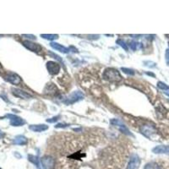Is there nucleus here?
<instances>
[{
  "label": "nucleus",
  "mask_w": 169,
  "mask_h": 169,
  "mask_svg": "<svg viewBox=\"0 0 169 169\" xmlns=\"http://www.w3.org/2000/svg\"><path fill=\"white\" fill-rule=\"evenodd\" d=\"M104 80H108L110 82H119L122 80V76L118 70L113 68H108L106 69L102 75Z\"/></svg>",
  "instance_id": "obj_1"
},
{
  "label": "nucleus",
  "mask_w": 169,
  "mask_h": 169,
  "mask_svg": "<svg viewBox=\"0 0 169 169\" xmlns=\"http://www.w3.org/2000/svg\"><path fill=\"white\" fill-rule=\"evenodd\" d=\"M84 95L83 92H81L80 90H75L74 92H72L68 96H66L64 100H63V102L65 103L66 105H71L74 104L77 102H79L80 100L84 98Z\"/></svg>",
  "instance_id": "obj_2"
},
{
  "label": "nucleus",
  "mask_w": 169,
  "mask_h": 169,
  "mask_svg": "<svg viewBox=\"0 0 169 169\" xmlns=\"http://www.w3.org/2000/svg\"><path fill=\"white\" fill-rule=\"evenodd\" d=\"M110 123H111V124L113 125V126L117 127V128H118V129L122 132V133H123L124 135H129V136L134 137L133 134H132L131 132L129 131V129L125 126V124H124V123H123L121 120L117 119V118H113V119H112V120H110Z\"/></svg>",
  "instance_id": "obj_3"
},
{
  "label": "nucleus",
  "mask_w": 169,
  "mask_h": 169,
  "mask_svg": "<svg viewBox=\"0 0 169 169\" xmlns=\"http://www.w3.org/2000/svg\"><path fill=\"white\" fill-rule=\"evenodd\" d=\"M43 169H53L56 166V160L51 156H45L41 159Z\"/></svg>",
  "instance_id": "obj_4"
},
{
  "label": "nucleus",
  "mask_w": 169,
  "mask_h": 169,
  "mask_svg": "<svg viewBox=\"0 0 169 169\" xmlns=\"http://www.w3.org/2000/svg\"><path fill=\"white\" fill-rule=\"evenodd\" d=\"M141 165V159L136 154H132L126 169H139Z\"/></svg>",
  "instance_id": "obj_5"
},
{
  "label": "nucleus",
  "mask_w": 169,
  "mask_h": 169,
  "mask_svg": "<svg viewBox=\"0 0 169 169\" xmlns=\"http://www.w3.org/2000/svg\"><path fill=\"white\" fill-rule=\"evenodd\" d=\"M47 69L49 74L52 75H58L60 71V65L57 62L49 61L47 63Z\"/></svg>",
  "instance_id": "obj_6"
},
{
  "label": "nucleus",
  "mask_w": 169,
  "mask_h": 169,
  "mask_svg": "<svg viewBox=\"0 0 169 169\" xmlns=\"http://www.w3.org/2000/svg\"><path fill=\"white\" fill-rule=\"evenodd\" d=\"M23 45L26 47L27 49L32 51L35 52H40L42 51V47L41 45H39L38 43L30 42V41H24Z\"/></svg>",
  "instance_id": "obj_7"
},
{
  "label": "nucleus",
  "mask_w": 169,
  "mask_h": 169,
  "mask_svg": "<svg viewBox=\"0 0 169 169\" xmlns=\"http://www.w3.org/2000/svg\"><path fill=\"white\" fill-rule=\"evenodd\" d=\"M7 117L10 119V124L12 126H22L23 124H25V120L23 118H21L20 117H18L16 115L14 114H8Z\"/></svg>",
  "instance_id": "obj_8"
},
{
  "label": "nucleus",
  "mask_w": 169,
  "mask_h": 169,
  "mask_svg": "<svg viewBox=\"0 0 169 169\" xmlns=\"http://www.w3.org/2000/svg\"><path fill=\"white\" fill-rule=\"evenodd\" d=\"M5 80L13 84H19L21 83V78L17 74L9 73L5 76Z\"/></svg>",
  "instance_id": "obj_9"
},
{
  "label": "nucleus",
  "mask_w": 169,
  "mask_h": 169,
  "mask_svg": "<svg viewBox=\"0 0 169 169\" xmlns=\"http://www.w3.org/2000/svg\"><path fill=\"white\" fill-rule=\"evenodd\" d=\"M50 46H51L52 48L55 49L56 51L63 52V53H69V52H70V48L64 47V46H62L61 44L57 43V42H51V43H50Z\"/></svg>",
  "instance_id": "obj_10"
},
{
  "label": "nucleus",
  "mask_w": 169,
  "mask_h": 169,
  "mask_svg": "<svg viewBox=\"0 0 169 169\" xmlns=\"http://www.w3.org/2000/svg\"><path fill=\"white\" fill-rule=\"evenodd\" d=\"M141 133L145 135V136L148 137V138H150L151 135L155 133V130H154V128L151 127L150 125H148V124H146V125H143V126L141 128Z\"/></svg>",
  "instance_id": "obj_11"
},
{
  "label": "nucleus",
  "mask_w": 169,
  "mask_h": 169,
  "mask_svg": "<svg viewBox=\"0 0 169 169\" xmlns=\"http://www.w3.org/2000/svg\"><path fill=\"white\" fill-rule=\"evenodd\" d=\"M12 91H13V94L15 96H18V97H20V98H24V99H30L31 98V95H30L27 92L25 91H23L19 89H14L13 88L12 89Z\"/></svg>",
  "instance_id": "obj_12"
},
{
  "label": "nucleus",
  "mask_w": 169,
  "mask_h": 169,
  "mask_svg": "<svg viewBox=\"0 0 169 169\" xmlns=\"http://www.w3.org/2000/svg\"><path fill=\"white\" fill-rule=\"evenodd\" d=\"M152 151L156 154H169V146H157Z\"/></svg>",
  "instance_id": "obj_13"
},
{
  "label": "nucleus",
  "mask_w": 169,
  "mask_h": 169,
  "mask_svg": "<svg viewBox=\"0 0 169 169\" xmlns=\"http://www.w3.org/2000/svg\"><path fill=\"white\" fill-rule=\"evenodd\" d=\"M29 129L33 132H43L47 130L48 126L46 124H32L29 126Z\"/></svg>",
  "instance_id": "obj_14"
},
{
  "label": "nucleus",
  "mask_w": 169,
  "mask_h": 169,
  "mask_svg": "<svg viewBox=\"0 0 169 169\" xmlns=\"http://www.w3.org/2000/svg\"><path fill=\"white\" fill-rule=\"evenodd\" d=\"M14 144L15 145H19V146H24V145H26L27 144V139L26 137L23 136V135H18L14 139Z\"/></svg>",
  "instance_id": "obj_15"
},
{
  "label": "nucleus",
  "mask_w": 169,
  "mask_h": 169,
  "mask_svg": "<svg viewBox=\"0 0 169 169\" xmlns=\"http://www.w3.org/2000/svg\"><path fill=\"white\" fill-rule=\"evenodd\" d=\"M144 169H162V168L156 162H149L145 166Z\"/></svg>",
  "instance_id": "obj_16"
},
{
  "label": "nucleus",
  "mask_w": 169,
  "mask_h": 169,
  "mask_svg": "<svg viewBox=\"0 0 169 169\" xmlns=\"http://www.w3.org/2000/svg\"><path fill=\"white\" fill-rule=\"evenodd\" d=\"M28 160L30 162H31L33 164H35L37 167L38 169H40V164H39V159L37 156L33 155H29L28 156Z\"/></svg>",
  "instance_id": "obj_17"
},
{
  "label": "nucleus",
  "mask_w": 169,
  "mask_h": 169,
  "mask_svg": "<svg viewBox=\"0 0 169 169\" xmlns=\"http://www.w3.org/2000/svg\"><path fill=\"white\" fill-rule=\"evenodd\" d=\"M41 37L42 38H44V39H46V40L52 41V40H55V39L58 37V35H54V34H50V35H48V34H42Z\"/></svg>",
  "instance_id": "obj_18"
},
{
  "label": "nucleus",
  "mask_w": 169,
  "mask_h": 169,
  "mask_svg": "<svg viewBox=\"0 0 169 169\" xmlns=\"http://www.w3.org/2000/svg\"><path fill=\"white\" fill-rule=\"evenodd\" d=\"M129 47H130V48H131L133 51H135L136 49H140V48H141V47H142V45H141V43H140V42H130V43H129Z\"/></svg>",
  "instance_id": "obj_19"
},
{
  "label": "nucleus",
  "mask_w": 169,
  "mask_h": 169,
  "mask_svg": "<svg viewBox=\"0 0 169 169\" xmlns=\"http://www.w3.org/2000/svg\"><path fill=\"white\" fill-rule=\"evenodd\" d=\"M117 44H118L120 47H122L125 51H128L129 50V47H128V45L126 44V42H123V40H121V39H118V40H117Z\"/></svg>",
  "instance_id": "obj_20"
},
{
  "label": "nucleus",
  "mask_w": 169,
  "mask_h": 169,
  "mask_svg": "<svg viewBox=\"0 0 169 169\" xmlns=\"http://www.w3.org/2000/svg\"><path fill=\"white\" fill-rule=\"evenodd\" d=\"M121 70H122L124 74H126V75H135V71L133 70H130V69H127V68H122Z\"/></svg>",
  "instance_id": "obj_21"
},
{
  "label": "nucleus",
  "mask_w": 169,
  "mask_h": 169,
  "mask_svg": "<svg viewBox=\"0 0 169 169\" xmlns=\"http://www.w3.org/2000/svg\"><path fill=\"white\" fill-rule=\"evenodd\" d=\"M158 87H159L160 89L162 90H168L169 89V86H168L167 84H164V83H162V82H158Z\"/></svg>",
  "instance_id": "obj_22"
},
{
  "label": "nucleus",
  "mask_w": 169,
  "mask_h": 169,
  "mask_svg": "<svg viewBox=\"0 0 169 169\" xmlns=\"http://www.w3.org/2000/svg\"><path fill=\"white\" fill-rule=\"evenodd\" d=\"M58 119H59V116H57V117H52V118L47 119V123H55V122H57Z\"/></svg>",
  "instance_id": "obj_23"
},
{
  "label": "nucleus",
  "mask_w": 169,
  "mask_h": 169,
  "mask_svg": "<svg viewBox=\"0 0 169 169\" xmlns=\"http://www.w3.org/2000/svg\"><path fill=\"white\" fill-rule=\"evenodd\" d=\"M70 124H66V123H58L55 125V128L59 129V128H65V127H69Z\"/></svg>",
  "instance_id": "obj_24"
},
{
  "label": "nucleus",
  "mask_w": 169,
  "mask_h": 169,
  "mask_svg": "<svg viewBox=\"0 0 169 169\" xmlns=\"http://www.w3.org/2000/svg\"><path fill=\"white\" fill-rule=\"evenodd\" d=\"M23 37H25L26 38H29V39H31V40L36 39L35 36H33V35H23Z\"/></svg>",
  "instance_id": "obj_25"
},
{
  "label": "nucleus",
  "mask_w": 169,
  "mask_h": 169,
  "mask_svg": "<svg viewBox=\"0 0 169 169\" xmlns=\"http://www.w3.org/2000/svg\"><path fill=\"white\" fill-rule=\"evenodd\" d=\"M166 61L169 64V50H167L166 52Z\"/></svg>",
  "instance_id": "obj_26"
},
{
  "label": "nucleus",
  "mask_w": 169,
  "mask_h": 169,
  "mask_svg": "<svg viewBox=\"0 0 169 169\" xmlns=\"http://www.w3.org/2000/svg\"><path fill=\"white\" fill-rule=\"evenodd\" d=\"M4 136V134L0 130V138H3Z\"/></svg>",
  "instance_id": "obj_27"
},
{
  "label": "nucleus",
  "mask_w": 169,
  "mask_h": 169,
  "mask_svg": "<svg viewBox=\"0 0 169 169\" xmlns=\"http://www.w3.org/2000/svg\"><path fill=\"white\" fill-rule=\"evenodd\" d=\"M0 69H1V64H0Z\"/></svg>",
  "instance_id": "obj_28"
},
{
  "label": "nucleus",
  "mask_w": 169,
  "mask_h": 169,
  "mask_svg": "<svg viewBox=\"0 0 169 169\" xmlns=\"http://www.w3.org/2000/svg\"><path fill=\"white\" fill-rule=\"evenodd\" d=\"M0 169H1V168H0Z\"/></svg>",
  "instance_id": "obj_29"
}]
</instances>
